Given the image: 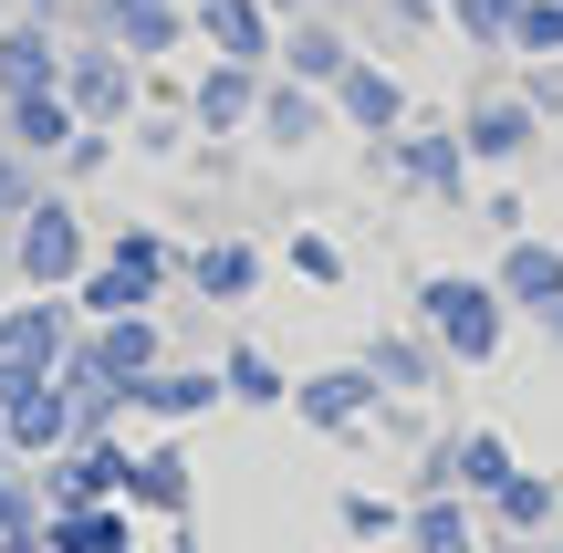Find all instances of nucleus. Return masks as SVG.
I'll list each match as a JSON object with an SVG mask.
<instances>
[{
	"label": "nucleus",
	"instance_id": "f257e3e1",
	"mask_svg": "<svg viewBox=\"0 0 563 553\" xmlns=\"http://www.w3.org/2000/svg\"><path fill=\"white\" fill-rule=\"evenodd\" d=\"M84 272H95V251H84L74 199H53V188H42V199L11 220V283H21V292H74Z\"/></svg>",
	"mask_w": 563,
	"mask_h": 553
},
{
	"label": "nucleus",
	"instance_id": "f03ea898",
	"mask_svg": "<svg viewBox=\"0 0 563 553\" xmlns=\"http://www.w3.org/2000/svg\"><path fill=\"white\" fill-rule=\"evenodd\" d=\"M167 272H178V251H167L157 230H115V241H104V262L74 283L84 324H104V313H146V303L167 292Z\"/></svg>",
	"mask_w": 563,
	"mask_h": 553
},
{
	"label": "nucleus",
	"instance_id": "7ed1b4c3",
	"mask_svg": "<svg viewBox=\"0 0 563 553\" xmlns=\"http://www.w3.org/2000/svg\"><path fill=\"white\" fill-rule=\"evenodd\" d=\"M74 345H84V303L74 292H21V303H0V355H11V366L53 376Z\"/></svg>",
	"mask_w": 563,
	"mask_h": 553
},
{
	"label": "nucleus",
	"instance_id": "20e7f679",
	"mask_svg": "<svg viewBox=\"0 0 563 553\" xmlns=\"http://www.w3.org/2000/svg\"><path fill=\"white\" fill-rule=\"evenodd\" d=\"M63 104H74L84 125H136V53L74 42V53H63Z\"/></svg>",
	"mask_w": 563,
	"mask_h": 553
},
{
	"label": "nucleus",
	"instance_id": "39448f33",
	"mask_svg": "<svg viewBox=\"0 0 563 553\" xmlns=\"http://www.w3.org/2000/svg\"><path fill=\"white\" fill-rule=\"evenodd\" d=\"M418 313L439 324V345H449V355H490V345H501V292L460 283V272H439V283H418Z\"/></svg>",
	"mask_w": 563,
	"mask_h": 553
},
{
	"label": "nucleus",
	"instance_id": "423d86ee",
	"mask_svg": "<svg viewBox=\"0 0 563 553\" xmlns=\"http://www.w3.org/2000/svg\"><path fill=\"white\" fill-rule=\"evenodd\" d=\"M0 450H11V460H53V450H74V397H63V376H32V387L0 408Z\"/></svg>",
	"mask_w": 563,
	"mask_h": 553
},
{
	"label": "nucleus",
	"instance_id": "0eeeda50",
	"mask_svg": "<svg viewBox=\"0 0 563 553\" xmlns=\"http://www.w3.org/2000/svg\"><path fill=\"white\" fill-rule=\"evenodd\" d=\"M84 32L115 42V53H136V63H157L188 21H178V0H84Z\"/></svg>",
	"mask_w": 563,
	"mask_h": 553
},
{
	"label": "nucleus",
	"instance_id": "6e6552de",
	"mask_svg": "<svg viewBox=\"0 0 563 553\" xmlns=\"http://www.w3.org/2000/svg\"><path fill=\"white\" fill-rule=\"evenodd\" d=\"M74 104H63V84H32V95H0V136H11L21 146V157H42V167H53L63 157V146H74Z\"/></svg>",
	"mask_w": 563,
	"mask_h": 553
},
{
	"label": "nucleus",
	"instance_id": "1a4fd4ad",
	"mask_svg": "<svg viewBox=\"0 0 563 553\" xmlns=\"http://www.w3.org/2000/svg\"><path fill=\"white\" fill-rule=\"evenodd\" d=\"M74 355H84L95 376H115L125 397H136V376L157 366L167 345H157V324H146V313H104V324H84V345H74Z\"/></svg>",
	"mask_w": 563,
	"mask_h": 553
},
{
	"label": "nucleus",
	"instance_id": "9d476101",
	"mask_svg": "<svg viewBox=\"0 0 563 553\" xmlns=\"http://www.w3.org/2000/svg\"><path fill=\"white\" fill-rule=\"evenodd\" d=\"M376 397H386V387H376L365 366H334V376H302L292 408L313 418V429H334V439H344V429H365V418H376Z\"/></svg>",
	"mask_w": 563,
	"mask_h": 553
},
{
	"label": "nucleus",
	"instance_id": "9b49d317",
	"mask_svg": "<svg viewBox=\"0 0 563 553\" xmlns=\"http://www.w3.org/2000/svg\"><path fill=\"white\" fill-rule=\"evenodd\" d=\"M32 84H63V42H53V21L11 11L0 21V95H32Z\"/></svg>",
	"mask_w": 563,
	"mask_h": 553
},
{
	"label": "nucleus",
	"instance_id": "f8f14e48",
	"mask_svg": "<svg viewBox=\"0 0 563 553\" xmlns=\"http://www.w3.org/2000/svg\"><path fill=\"white\" fill-rule=\"evenodd\" d=\"M199 408H220V366H146L125 397V418H199Z\"/></svg>",
	"mask_w": 563,
	"mask_h": 553
},
{
	"label": "nucleus",
	"instance_id": "ddd939ff",
	"mask_svg": "<svg viewBox=\"0 0 563 553\" xmlns=\"http://www.w3.org/2000/svg\"><path fill=\"white\" fill-rule=\"evenodd\" d=\"M188 115H199L209 136L251 125V115H262V63H209V74H199V95H188Z\"/></svg>",
	"mask_w": 563,
	"mask_h": 553
},
{
	"label": "nucleus",
	"instance_id": "4468645a",
	"mask_svg": "<svg viewBox=\"0 0 563 553\" xmlns=\"http://www.w3.org/2000/svg\"><path fill=\"white\" fill-rule=\"evenodd\" d=\"M125 543H136V522H125L115 501H84V512L42 522V553H125Z\"/></svg>",
	"mask_w": 563,
	"mask_h": 553
},
{
	"label": "nucleus",
	"instance_id": "2eb2a0df",
	"mask_svg": "<svg viewBox=\"0 0 563 553\" xmlns=\"http://www.w3.org/2000/svg\"><path fill=\"white\" fill-rule=\"evenodd\" d=\"M334 104L365 125V136H397V115H407L397 74H376V63H344V74H334Z\"/></svg>",
	"mask_w": 563,
	"mask_h": 553
},
{
	"label": "nucleus",
	"instance_id": "dca6fc26",
	"mask_svg": "<svg viewBox=\"0 0 563 553\" xmlns=\"http://www.w3.org/2000/svg\"><path fill=\"white\" fill-rule=\"evenodd\" d=\"M199 32L220 42V63H262L272 53V11L262 0H199Z\"/></svg>",
	"mask_w": 563,
	"mask_h": 553
},
{
	"label": "nucleus",
	"instance_id": "f3484780",
	"mask_svg": "<svg viewBox=\"0 0 563 553\" xmlns=\"http://www.w3.org/2000/svg\"><path fill=\"white\" fill-rule=\"evenodd\" d=\"M125 501L178 522V512H188V450H167V439H157V450H136V471H125Z\"/></svg>",
	"mask_w": 563,
	"mask_h": 553
},
{
	"label": "nucleus",
	"instance_id": "a211bd4d",
	"mask_svg": "<svg viewBox=\"0 0 563 553\" xmlns=\"http://www.w3.org/2000/svg\"><path fill=\"white\" fill-rule=\"evenodd\" d=\"M251 125H262L272 146H313V136H323V95L282 74V84H262V115H251Z\"/></svg>",
	"mask_w": 563,
	"mask_h": 553
},
{
	"label": "nucleus",
	"instance_id": "6ab92c4d",
	"mask_svg": "<svg viewBox=\"0 0 563 553\" xmlns=\"http://www.w3.org/2000/svg\"><path fill=\"white\" fill-rule=\"evenodd\" d=\"M188 283H199L209 303H241V292L262 283V251L251 241H209V251H188Z\"/></svg>",
	"mask_w": 563,
	"mask_h": 553
},
{
	"label": "nucleus",
	"instance_id": "aec40b11",
	"mask_svg": "<svg viewBox=\"0 0 563 553\" xmlns=\"http://www.w3.org/2000/svg\"><path fill=\"white\" fill-rule=\"evenodd\" d=\"M501 292H511V303H563V251H543V241H511L501 251Z\"/></svg>",
	"mask_w": 563,
	"mask_h": 553
},
{
	"label": "nucleus",
	"instance_id": "412c9836",
	"mask_svg": "<svg viewBox=\"0 0 563 553\" xmlns=\"http://www.w3.org/2000/svg\"><path fill=\"white\" fill-rule=\"evenodd\" d=\"M460 167H470L460 136H407V146H397V178L428 188V199H449V188H460Z\"/></svg>",
	"mask_w": 563,
	"mask_h": 553
},
{
	"label": "nucleus",
	"instance_id": "4be33fe9",
	"mask_svg": "<svg viewBox=\"0 0 563 553\" xmlns=\"http://www.w3.org/2000/svg\"><path fill=\"white\" fill-rule=\"evenodd\" d=\"M460 146H470V157H522V146H532V115H522V104H470V115H460Z\"/></svg>",
	"mask_w": 563,
	"mask_h": 553
},
{
	"label": "nucleus",
	"instance_id": "5701e85b",
	"mask_svg": "<svg viewBox=\"0 0 563 553\" xmlns=\"http://www.w3.org/2000/svg\"><path fill=\"white\" fill-rule=\"evenodd\" d=\"M42 522H53L42 480L21 471V460H0V543H42Z\"/></svg>",
	"mask_w": 563,
	"mask_h": 553
},
{
	"label": "nucleus",
	"instance_id": "b1692460",
	"mask_svg": "<svg viewBox=\"0 0 563 553\" xmlns=\"http://www.w3.org/2000/svg\"><path fill=\"white\" fill-rule=\"evenodd\" d=\"M220 397H241V408H282V397H292V376H282L262 345H230V366H220Z\"/></svg>",
	"mask_w": 563,
	"mask_h": 553
},
{
	"label": "nucleus",
	"instance_id": "393cba45",
	"mask_svg": "<svg viewBox=\"0 0 563 553\" xmlns=\"http://www.w3.org/2000/svg\"><path fill=\"white\" fill-rule=\"evenodd\" d=\"M282 63H292V84H313V95H334V74H344L355 53H344V42L323 32V21H302V32L282 42Z\"/></svg>",
	"mask_w": 563,
	"mask_h": 553
},
{
	"label": "nucleus",
	"instance_id": "a878e982",
	"mask_svg": "<svg viewBox=\"0 0 563 553\" xmlns=\"http://www.w3.org/2000/svg\"><path fill=\"white\" fill-rule=\"evenodd\" d=\"M365 376H376V387H428V345L418 334H376V345H365Z\"/></svg>",
	"mask_w": 563,
	"mask_h": 553
},
{
	"label": "nucleus",
	"instance_id": "bb28decb",
	"mask_svg": "<svg viewBox=\"0 0 563 553\" xmlns=\"http://www.w3.org/2000/svg\"><path fill=\"white\" fill-rule=\"evenodd\" d=\"M42 188H53V178H42V157H21V146H11V136H0V230H11V220H21V209H32V199H42Z\"/></svg>",
	"mask_w": 563,
	"mask_h": 553
},
{
	"label": "nucleus",
	"instance_id": "cd10ccee",
	"mask_svg": "<svg viewBox=\"0 0 563 553\" xmlns=\"http://www.w3.org/2000/svg\"><path fill=\"white\" fill-rule=\"evenodd\" d=\"M449 480H470V491H501V480H511L501 439H470V450H449Z\"/></svg>",
	"mask_w": 563,
	"mask_h": 553
},
{
	"label": "nucleus",
	"instance_id": "c85d7f7f",
	"mask_svg": "<svg viewBox=\"0 0 563 553\" xmlns=\"http://www.w3.org/2000/svg\"><path fill=\"white\" fill-rule=\"evenodd\" d=\"M460 522H470L460 501H428V512L407 522V533H418V553H470V533H460Z\"/></svg>",
	"mask_w": 563,
	"mask_h": 553
},
{
	"label": "nucleus",
	"instance_id": "c756f323",
	"mask_svg": "<svg viewBox=\"0 0 563 553\" xmlns=\"http://www.w3.org/2000/svg\"><path fill=\"white\" fill-rule=\"evenodd\" d=\"M511 42H522V53H563V0H522Z\"/></svg>",
	"mask_w": 563,
	"mask_h": 553
},
{
	"label": "nucleus",
	"instance_id": "7c9ffc66",
	"mask_svg": "<svg viewBox=\"0 0 563 553\" xmlns=\"http://www.w3.org/2000/svg\"><path fill=\"white\" fill-rule=\"evenodd\" d=\"M104 157H115V125H74V146H63L53 167H63V178H95Z\"/></svg>",
	"mask_w": 563,
	"mask_h": 553
},
{
	"label": "nucleus",
	"instance_id": "2f4dec72",
	"mask_svg": "<svg viewBox=\"0 0 563 553\" xmlns=\"http://www.w3.org/2000/svg\"><path fill=\"white\" fill-rule=\"evenodd\" d=\"M292 272H302V283H344V251L323 241V230H302V241H292Z\"/></svg>",
	"mask_w": 563,
	"mask_h": 553
},
{
	"label": "nucleus",
	"instance_id": "473e14b6",
	"mask_svg": "<svg viewBox=\"0 0 563 553\" xmlns=\"http://www.w3.org/2000/svg\"><path fill=\"white\" fill-rule=\"evenodd\" d=\"M511 21H522V0H460V32L481 42H511Z\"/></svg>",
	"mask_w": 563,
	"mask_h": 553
},
{
	"label": "nucleus",
	"instance_id": "72a5a7b5",
	"mask_svg": "<svg viewBox=\"0 0 563 553\" xmlns=\"http://www.w3.org/2000/svg\"><path fill=\"white\" fill-rule=\"evenodd\" d=\"M344 533H355V543H376V533H397V512H386L376 491H344Z\"/></svg>",
	"mask_w": 563,
	"mask_h": 553
},
{
	"label": "nucleus",
	"instance_id": "f704fd0d",
	"mask_svg": "<svg viewBox=\"0 0 563 553\" xmlns=\"http://www.w3.org/2000/svg\"><path fill=\"white\" fill-rule=\"evenodd\" d=\"M543 512H553V491H543V480H501V522H522V533H532Z\"/></svg>",
	"mask_w": 563,
	"mask_h": 553
},
{
	"label": "nucleus",
	"instance_id": "c9c22d12",
	"mask_svg": "<svg viewBox=\"0 0 563 553\" xmlns=\"http://www.w3.org/2000/svg\"><path fill=\"white\" fill-rule=\"evenodd\" d=\"M11 11H53V0H11Z\"/></svg>",
	"mask_w": 563,
	"mask_h": 553
},
{
	"label": "nucleus",
	"instance_id": "e433bc0d",
	"mask_svg": "<svg viewBox=\"0 0 563 553\" xmlns=\"http://www.w3.org/2000/svg\"><path fill=\"white\" fill-rule=\"evenodd\" d=\"M0 553H42V543H0Z\"/></svg>",
	"mask_w": 563,
	"mask_h": 553
},
{
	"label": "nucleus",
	"instance_id": "4c0bfd02",
	"mask_svg": "<svg viewBox=\"0 0 563 553\" xmlns=\"http://www.w3.org/2000/svg\"><path fill=\"white\" fill-rule=\"evenodd\" d=\"M0 21H11V0H0Z\"/></svg>",
	"mask_w": 563,
	"mask_h": 553
}]
</instances>
